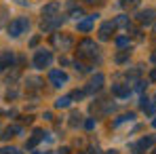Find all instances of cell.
<instances>
[{
  "label": "cell",
  "instance_id": "1",
  "mask_svg": "<svg viewBox=\"0 0 156 154\" xmlns=\"http://www.w3.org/2000/svg\"><path fill=\"white\" fill-rule=\"evenodd\" d=\"M78 55H80V57H87V59H95V57H99V49H97V45H95L93 40L84 38V40H80V45H78Z\"/></svg>",
  "mask_w": 156,
  "mask_h": 154
},
{
  "label": "cell",
  "instance_id": "2",
  "mask_svg": "<svg viewBox=\"0 0 156 154\" xmlns=\"http://www.w3.org/2000/svg\"><path fill=\"white\" fill-rule=\"evenodd\" d=\"M27 27H30V21H27L26 17H17V19H13V21L9 23V36L17 38V36H21V34L26 32Z\"/></svg>",
  "mask_w": 156,
  "mask_h": 154
},
{
  "label": "cell",
  "instance_id": "3",
  "mask_svg": "<svg viewBox=\"0 0 156 154\" xmlns=\"http://www.w3.org/2000/svg\"><path fill=\"white\" fill-rule=\"evenodd\" d=\"M63 21H66V17H59V15H55V17H49V19H42V23H40V30H42V32H55V30L61 26Z\"/></svg>",
  "mask_w": 156,
  "mask_h": 154
},
{
  "label": "cell",
  "instance_id": "4",
  "mask_svg": "<svg viewBox=\"0 0 156 154\" xmlns=\"http://www.w3.org/2000/svg\"><path fill=\"white\" fill-rule=\"evenodd\" d=\"M51 61H53L51 51H44V49H42V51H38V53H36V57H34V66H36V68H40V70H42V68H49V66H51Z\"/></svg>",
  "mask_w": 156,
  "mask_h": 154
},
{
  "label": "cell",
  "instance_id": "5",
  "mask_svg": "<svg viewBox=\"0 0 156 154\" xmlns=\"http://www.w3.org/2000/svg\"><path fill=\"white\" fill-rule=\"evenodd\" d=\"M53 45L57 49H61V51H68L72 47V38L68 34H53Z\"/></svg>",
  "mask_w": 156,
  "mask_h": 154
},
{
  "label": "cell",
  "instance_id": "6",
  "mask_svg": "<svg viewBox=\"0 0 156 154\" xmlns=\"http://www.w3.org/2000/svg\"><path fill=\"white\" fill-rule=\"evenodd\" d=\"M49 80H51L53 87H61V84H66V82H68V74H66V72H61V70H53L51 74H49Z\"/></svg>",
  "mask_w": 156,
  "mask_h": 154
},
{
  "label": "cell",
  "instance_id": "7",
  "mask_svg": "<svg viewBox=\"0 0 156 154\" xmlns=\"http://www.w3.org/2000/svg\"><path fill=\"white\" fill-rule=\"evenodd\" d=\"M101 87H104V74H95V76L91 78L89 87H87V93H97Z\"/></svg>",
  "mask_w": 156,
  "mask_h": 154
},
{
  "label": "cell",
  "instance_id": "8",
  "mask_svg": "<svg viewBox=\"0 0 156 154\" xmlns=\"http://www.w3.org/2000/svg\"><path fill=\"white\" fill-rule=\"evenodd\" d=\"M13 63H15V55H13L11 51H4L2 55H0V72L6 70V68H11Z\"/></svg>",
  "mask_w": 156,
  "mask_h": 154
},
{
  "label": "cell",
  "instance_id": "9",
  "mask_svg": "<svg viewBox=\"0 0 156 154\" xmlns=\"http://www.w3.org/2000/svg\"><path fill=\"white\" fill-rule=\"evenodd\" d=\"M114 21H105L104 26L99 27V40H110V34L114 32Z\"/></svg>",
  "mask_w": 156,
  "mask_h": 154
},
{
  "label": "cell",
  "instance_id": "10",
  "mask_svg": "<svg viewBox=\"0 0 156 154\" xmlns=\"http://www.w3.org/2000/svg\"><path fill=\"white\" fill-rule=\"evenodd\" d=\"M137 19L141 26H150V23H154V11H141L137 15Z\"/></svg>",
  "mask_w": 156,
  "mask_h": 154
},
{
  "label": "cell",
  "instance_id": "11",
  "mask_svg": "<svg viewBox=\"0 0 156 154\" xmlns=\"http://www.w3.org/2000/svg\"><path fill=\"white\" fill-rule=\"evenodd\" d=\"M95 17H97V15H89L87 19L78 21V32H91V27L95 23Z\"/></svg>",
  "mask_w": 156,
  "mask_h": 154
},
{
  "label": "cell",
  "instance_id": "12",
  "mask_svg": "<svg viewBox=\"0 0 156 154\" xmlns=\"http://www.w3.org/2000/svg\"><path fill=\"white\" fill-rule=\"evenodd\" d=\"M112 93H114L116 97H127L131 93V84H114V87H112Z\"/></svg>",
  "mask_w": 156,
  "mask_h": 154
},
{
  "label": "cell",
  "instance_id": "13",
  "mask_svg": "<svg viewBox=\"0 0 156 154\" xmlns=\"http://www.w3.org/2000/svg\"><path fill=\"white\" fill-rule=\"evenodd\" d=\"M57 11H59V2H51V4H47V6L42 9V17H44V19L55 17V15H57Z\"/></svg>",
  "mask_w": 156,
  "mask_h": 154
},
{
  "label": "cell",
  "instance_id": "14",
  "mask_svg": "<svg viewBox=\"0 0 156 154\" xmlns=\"http://www.w3.org/2000/svg\"><path fill=\"white\" fill-rule=\"evenodd\" d=\"M150 146H152V139H150V137H144L139 144H135V146H133V150H135L137 154H144V150H148Z\"/></svg>",
  "mask_w": 156,
  "mask_h": 154
},
{
  "label": "cell",
  "instance_id": "15",
  "mask_svg": "<svg viewBox=\"0 0 156 154\" xmlns=\"http://www.w3.org/2000/svg\"><path fill=\"white\" fill-rule=\"evenodd\" d=\"M141 110H144V112H146V114H150V116H154V103L150 102V99H146V97H144V99H141Z\"/></svg>",
  "mask_w": 156,
  "mask_h": 154
},
{
  "label": "cell",
  "instance_id": "16",
  "mask_svg": "<svg viewBox=\"0 0 156 154\" xmlns=\"http://www.w3.org/2000/svg\"><path fill=\"white\" fill-rule=\"evenodd\" d=\"M42 137H44V135H42V131H40V129H36V131H34V135H32V139L27 141V148H34V146H36Z\"/></svg>",
  "mask_w": 156,
  "mask_h": 154
},
{
  "label": "cell",
  "instance_id": "17",
  "mask_svg": "<svg viewBox=\"0 0 156 154\" xmlns=\"http://www.w3.org/2000/svg\"><path fill=\"white\" fill-rule=\"evenodd\" d=\"M114 26H118V27H125V30H129L131 27V19L127 17V15H120L116 21H114Z\"/></svg>",
  "mask_w": 156,
  "mask_h": 154
},
{
  "label": "cell",
  "instance_id": "18",
  "mask_svg": "<svg viewBox=\"0 0 156 154\" xmlns=\"http://www.w3.org/2000/svg\"><path fill=\"white\" fill-rule=\"evenodd\" d=\"M70 103H72V95H68V97H59V99L55 102V106H57V108H70Z\"/></svg>",
  "mask_w": 156,
  "mask_h": 154
},
{
  "label": "cell",
  "instance_id": "19",
  "mask_svg": "<svg viewBox=\"0 0 156 154\" xmlns=\"http://www.w3.org/2000/svg\"><path fill=\"white\" fill-rule=\"evenodd\" d=\"M17 133H21V129H19V127H9V129H4V135H2V137L9 139V137H15Z\"/></svg>",
  "mask_w": 156,
  "mask_h": 154
},
{
  "label": "cell",
  "instance_id": "20",
  "mask_svg": "<svg viewBox=\"0 0 156 154\" xmlns=\"http://www.w3.org/2000/svg\"><path fill=\"white\" fill-rule=\"evenodd\" d=\"M6 19H9V11H6V6H0V30L4 27Z\"/></svg>",
  "mask_w": 156,
  "mask_h": 154
},
{
  "label": "cell",
  "instance_id": "21",
  "mask_svg": "<svg viewBox=\"0 0 156 154\" xmlns=\"http://www.w3.org/2000/svg\"><path fill=\"white\" fill-rule=\"evenodd\" d=\"M0 154H21V152L15 146H4V148H0Z\"/></svg>",
  "mask_w": 156,
  "mask_h": 154
},
{
  "label": "cell",
  "instance_id": "22",
  "mask_svg": "<svg viewBox=\"0 0 156 154\" xmlns=\"http://www.w3.org/2000/svg\"><path fill=\"white\" fill-rule=\"evenodd\" d=\"M120 4H122V6H125V9H137V6H139V0H122V2H120Z\"/></svg>",
  "mask_w": 156,
  "mask_h": 154
},
{
  "label": "cell",
  "instance_id": "23",
  "mask_svg": "<svg viewBox=\"0 0 156 154\" xmlns=\"http://www.w3.org/2000/svg\"><path fill=\"white\" fill-rule=\"evenodd\" d=\"M80 118H82V116H80L78 112H74V114L70 116V125H72V127H76V125H80Z\"/></svg>",
  "mask_w": 156,
  "mask_h": 154
},
{
  "label": "cell",
  "instance_id": "24",
  "mask_svg": "<svg viewBox=\"0 0 156 154\" xmlns=\"http://www.w3.org/2000/svg\"><path fill=\"white\" fill-rule=\"evenodd\" d=\"M131 118H135V116H133V114H122V116H120V118H118L114 125H120V123H125V120H131Z\"/></svg>",
  "mask_w": 156,
  "mask_h": 154
},
{
  "label": "cell",
  "instance_id": "25",
  "mask_svg": "<svg viewBox=\"0 0 156 154\" xmlns=\"http://www.w3.org/2000/svg\"><path fill=\"white\" fill-rule=\"evenodd\" d=\"M116 45H118L120 49H122V47H129V38H118V40H116Z\"/></svg>",
  "mask_w": 156,
  "mask_h": 154
},
{
  "label": "cell",
  "instance_id": "26",
  "mask_svg": "<svg viewBox=\"0 0 156 154\" xmlns=\"http://www.w3.org/2000/svg\"><path fill=\"white\" fill-rule=\"evenodd\" d=\"M125 59H129V51L120 53V55H118V57H116V61H118V63H122V61H125Z\"/></svg>",
  "mask_w": 156,
  "mask_h": 154
},
{
  "label": "cell",
  "instance_id": "27",
  "mask_svg": "<svg viewBox=\"0 0 156 154\" xmlns=\"http://www.w3.org/2000/svg\"><path fill=\"white\" fill-rule=\"evenodd\" d=\"M84 127H87V129H93V127H95V120H93V118H89V120L84 123Z\"/></svg>",
  "mask_w": 156,
  "mask_h": 154
},
{
  "label": "cell",
  "instance_id": "28",
  "mask_svg": "<svg viewBox=\"0 0 156 154\" xmlns=\"http://www.w3.org/2000/svg\"><path fill=\"white\" fill-rule=\"evenodd\" d=\"M82 95H84V93H82V91H74V93H72V99H80V97H82Z\"/></svg>",
  "mask_w": 156,
  "mask_h": 154
},
{
  "label": "cell",
  "instance_id": "29",
  "mask_svg": "<svg viewBox=\"0 0 156 154\" xmlns=\"http://www.w3.org/2000/svg\"><path fill=\"white\" fill-rule=\"evenodd\" d=\"M80 15H82V9H76V11L72 13V17H80Z\"/></svg>",
  "mask_w": 156,
  "mask_h": 154
},
{
  "label": "cell",
  "instance_id": "30",
  "mask_svg": "<svg viewBox=\"0 0 156 154\" xmlns=\"http://www.w3.org/2000/svg\"><path fill=\"white\" fill-rule=\"evenodd\" d=\"M17 2H19V4H27L30 0H17Z\"/></svg>",
  "mask_w": 156,
  "mask_h": 154
},
{
  "label": "cell",
  "instance_id": "31",
  "mask_svg": "<svg viewBox=\"0 0 156 154\" xmlns=\"http://www.w3.org/2000/svg\"><path fill=\"white\" fill-rule=\"evenodd\" d=\"M152 61H154V63H156V53H154V57H152Z\"/></svg>",
  "mask_w": 156,
  "mask_h": 154
},
{
  "label": "cell",
  "instance_id": "32",
  "mask_svg": "<svg viewBox=\"0 0 156 154\" xmlns=\"http://www.w3.org/2000/svg\"><path fill=\"white\" fill-rule=\"evenodd\" d=\"M152 125H154V129H156V118H154V123H152Z\"/></svg>",
  "mask_w": 156,
  "mask_h": 154
},
{
  "label": "cell",
  "instance_id": "33",
  "mask_svg": "<svg viewBox=\"0 0 156 154\" xmlns=\"http://www.w3.org/2000/svg\"><path fill=\"white\" fill-rule=\"evenodd\" d=\"M34 154H47V152H34Z\"/></svg>",
  "mask_w": 156,
  "mask_h": 154
},
{
  "label": "cell",
  "instance_id": "34",
  "mask_svg": "<svg viewBox=\"0 0 156 154\" xmlns=\"http://www.w3.org/2000/svg\"><path fill=\"white\" fill-rule=\"evenodd\" d=\"M87 2H95V0H87Z\"/></svg>",
  "mask_w": 156,
  "mask_h": 154
}]
</instances>
